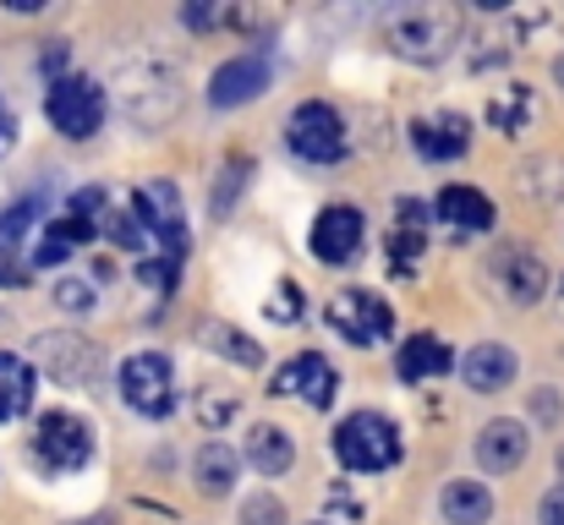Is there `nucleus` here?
<instances>
[{
	"instance_id": "f257e3e1",
	"label": "nucleus",
	"mask_w": 564,
	"mask_h": 525,
	"mask_svg": "<svg viewBox=\"0 0 564 525\" xmlns=\"http://www.w3.org/2000/svg\"><path fill=\"white\" fill-rule=\"evenodd\" d=\"M383 39L405 61H422V66L444 61L455 50V39H460V11L449 0H411V6L383 17Z\"/></svg>"
},
{
	"instance_id": "f03ea898",
	"label": "nucleus",
	"mask_w": 564,
	"mask_h": 525,
	"mask_svg": "<svg viewBox=\"0 0 564 525\" xmlns=\"http://www.w3.org/2000/svg\"><path fill=\"white\" fill-rule=\"evenodd\" d=\"M335 455H340L346 471H362V477L389 471L400 460V427L378 411H357L335 427Z\"/></svg>"
},
{
	"instance_id": "7ed1b4c3",
	"label": "nucleus",
	"mask_w": 564,
	"mask_h": 525,
	"mask_svg": "<svg viewBox=\"0 0 564 525\" xmlns=\"http://www.w3.org/2000/svg\"><path fill=\"white\" fill-rule=\"evenodd\" d=\"M121 400L138 411V416H171L176 411V367L171 356L160 350H138L121 361Z\"/></svg>"
},
{
	"instance_id": "20e7f679",
	"label": "nucleus",
	"mask_w": 564,
	"mask_h": 525,
	"mask_svg": "<svg viewBox=\"0 0 564 525\" xmlns=\"http://www.w3.org/2000/svg\"><path fill=\"white\" fill-rule=\"evenodd\" d=\"M44 116L61 138L83 143L105 127V88L88 83V77H55L50 83V99H44Z\"/></svg>"
},
{
	"instance_id": "39448f33",
	"label": "nucleus",
	"mask_w": 564,
	"mask_h": 525,
	"mask_svg": "<svg viewBox=\"0 0 564 525\" xmlns=\"http://www.w3.org/2000/svg\"><path fill=\"white\" fill-rule=\"evenodd\" d=\"M285 143H291V154L307 160V165H335V160H346V121H340L329 105L307 99V105L291 110Z\"/></svg>"
},
{
	"instance_id": "423d86ee",
	"label": "nucleus",
	"mask_w": 564,
	"mask_h": 525,
	"mask_svg": "<svg viewBox=\"0 0 564 525\" xmlns=\"http://www.w3.org/2000/svg\"><path fill=\"white\" fill-rule=\"evenodd\" d=\"M33 455L50 471H83L94 460V427L83 416H72V411H50L39 422V433H33Z\"/></svg>"
},
{
	"instance_id": "0eeeda50",
	"label": "nucleus",
	"mask_w": 564,
	"mask_h": 525,
	"mask_svg": "<svg viewBox=\"0 0 564 525\" xmlns=\"http://www.w3.org/2000/svg\"><path fill=\"white\" fill-rule=\"evenodd\" d=\"M329 318H335V329H340L351 346H378V340H389V329H394V313L383 307V296H373V291H346V296H335Z\"/></svg>"
},
{
	"instance_id": "6e6552de",
	"label": "nucleus",
	"mask_w": 564,
	"mask_h": 525,
	"mask_svg": "<svg viewBox=\"0 0 564 525\" xmlns=\"http://www.w3.org/2000/svg\"><path fill=\"white\" fill-rule=\"evenodd\" d=\"M269 389H274V394H291V400H307L313 411H324V405L335 400V367H329L318 350H302V356H291V361L269 378Z\"/></svg>"
},
{
	"instance_id": "1a4fd4ad",
	"label": "nucleus",
	"mask_w": 564,
	"mask_h": 525,
	"mask_svg": "<svg viewBox=\"0 0 564 525\" xmlns=\"http://www.w3.org/2000/svg\"><path fill=\"white\" fill-rule=\"evenodd\" d=\"M357 247H362V208L329 203V208L313 219V258H318V263H351Z\"/></svg>"
},
{
	"instance_id": "9d476101",
	"label": "nucleus",
	"mask_w": 564,
	"mask_h": 525,
	"mask_svg": "<svg viewBox=\"0 0 564 525\" xmlns=\"http://www.w3.org/2000/svg\"><path fill=\"white\" fill-rule=\"evenodd\" d=\"M269 88V61L263 55H236L214 72L208 83V105L214 110H236V105H252L258 94Z\"/></svg>"
},
{
	"instance_id": "9b49d317",
	"label": "nucleus",
	"mask_w": 564,
	"mask_h": 525,
	"mask_svg": "<svg viewBox=\"0 0 564 525\" xmlns=\"http://www.w3.org/2000/svg\"><path fill=\"white\" fill-rule=\"evenodd\" d=\"M33 350H39V361H44V372L55 383H88L99 372V350L83 335H39Z\"/></svg>"
},
{
	"instance_id": "f8f14e48",
	"label": "nucleus",
	"mask_w": 564,
	"mask_h": 525,
	"mask_svg": "<svg viewBox=\"0 0 564 525\" xmlns=\"http://www.w3.org/2000/svg\"><path fill=\"white\" fill-rule=\"evenodd\" d=\"M527 427L521 422H488L482 433H477V466L482 471H494V477H505V471H516L521 460H527Z\"/></svg>"
},
{
	"instance_id": "ddd939ff",
	"label": "nucleus",
	"mask_w": 564,
	"mask_h": 525,
	"mask_svg": "<svg viewBox=\"0 0 564 525\" xmlns=\"http://www.w3.org/2000/svg\"><path fill=\"white\" fill-rule=\"evenodd\" d=\"M460 378H466V389H477V394H499V389H510V378H516V350L510 346H471L466 350V361H460Z\"/></svg>"
},
{
	"instance_id": "4468645a",
	"label": "nucleus",
	"mask_w": 564,
	"mask_h": 525,
	"mask_svg": "<svg viewBox=\"0 0 564 525\" xmlns=\"http://www.w3.org/2000/svg\"><path fill=\"white\" fill-rule=\"evenodd\" d=\"M236 477H241V455L230 449V444H203L197 449V460H192V482H197V493L203 499H225L230 488H236Z\"/></svg>"
},
{
	"instance_id": "2eb2a0df",
	"label": "nucleus",
	"mask_w": 564,
	"mask_h": 525,
	"mask_svg": "<svg viewBox=\"0 0 564 525\" xmlns=\"http://www.w3.org/2000/svg\"><path fill=\"white\" fill-rule=\"evenodd\" d=\"M411 143H416L422 160H460L466 143H471V132H466L460 116H444V121H416L411 127Z\"/></svg>"
},
{
	"instance_id": "dca6fc26",
	"label": "nucleus",
	"mask_w": 564,
	"mask_h": 525,
	"mask_svg": "<svg viewBox=\"0 0 564 525\" xmlns=\"http://www.w3.org/2000/svg\"><path fill=\"white\" fill-rule=\"evenodd\" d=\"M291 460H296V449H291V433L285 427H252L247 433V466L258 471V477H285L291 471Z\"/></svg>"
},
{
	"instance_id": "f3484780",
	"label": "nucleus",
	"mask_w": 564,
	"mask_h": 525,
	"mask_svg": "<svg viewBox=\"0 0 564 525\" xmlns=\"http://www.w3.org/2000/svg\"><path fill=\"white\" fill-rule=\"evenodd\" d=\"M433 214L449 219V225H460V230H488L494 225V203L477 186H444L438 203H433Z\"/></svg>"
},
{
	"instance_id": "a211bd4d",
	"label": "nucleus",
	"mask_w": 564,
	"mask_h": 525,
	"mask_svg": "<svg viewBox=\"0 0 564 525\" xmlns=\"http://www.w3.org/2000/svg\"><path fill=\"white\" fill-rule=\"evenodd\" d=\"M444 521L449 525H488L494 521V493L482 482H449L444 488Z\"/></svg>"
},
{
	"instance_id": "6ab92c4d",
	"label": "nucleus",
	"mask_w": 564,
	"mask_h": 525,
	"mask_svg": "<svg viewBox=\"0 0 564 525\" xmlns=\"http://www.w3.org/2000/svg\"><path fill=\"white\" fill-rule=\"evenodd\" d=\"M394 367H400V378H405V383L438 378V372H449V346H438L433 335H416V340H405V346H400Z\"/></svg>"
},
{
	"instance_id": "aec40b11",
	"label": "nucleus",
	"mask_w": 564,
	"mask_h": 525,
	"mask_svg": "<svg viewBox=\"0 0 564 525\" xmlns=\"http://www.w3.org/2000/svg\"><path fill=\"white\" fill-rule=\"evenodd\" d=\"M499 280L510 285V296H516L521 307L543 302V291H549V269H543V258H532V252L505 258V263H499Z\"/></svg>"
},
{
	"instance_id": "412c9836",
	"label": "nucleus",
	"mask_w": 564,
	"mask_h": 525,
	"mask_svg": "<svg viewBox=\"0 0 564 525\" xmlns=\"http://www.w3.org/2000/svg\"><path fill=\"white\" fill-rule=\"evenodd\" d=\"M28 405H33V372H28L22 356H6L0 350V422L28 416Z\"/></svg>"
},
{
	"instance_id": "4be33fe9",
	"label": "nucleus",
	"mask_w": 564,
	"mask_h": 525,
	"mask_svg": "<svg viewBox=\"0 0 564 525\" xmlns=\"http://www.w3.org/2000/svg\"><path fill=\"white\" fill-rule=\"evenodd\" d=\"M83 241H94V225L77 219V214H61V219H50V230L39 236V263H66V252L83 247Z\"/></svg>"
},
{
	"instance_id": "5701e85b",
	"label": "nucleus",
	"mask_w": 564,
	"mask_h": 525,
	"mask_svg": "<svg viewBox=\"0 0 564 525\" xmlns=\"http://www.w3.org/2000/svg\"><path fill=\"white\" fill-rule=\"evenodd\" d=\"M203 340H208V346H219V356H230L236 367H258V361H263L258 340H252V335H241V329H219V324H208V329H203Z\"/></svg>"
},
{
	"instance_id": "b1692460",
	"label": "nucleus",
	"mask_w": 564,
	"mask_h": 525,
	"mask_svg": "<svg viewBox=\"0 0 564 525\" xmlns=\"http://www.w3.org/2000/svg\"><path fill=\"white\" fill-rule=\"evenodd\" d=\"M241 525H291V515H285V504L274 493H252L241 504Z\"/></svg>"
},
{
	"instance_id": "393cba45",
	"label": "nucleus",
	"mask_w": 564,
	"mask_h": 525,
	"mask_svg": "<svg viewBox=\"0 0 564 525\" xmlns=\"http://www.w3.org/2000/svg\"><path fill=\"white\" fill-rule=\"evenodd\" d=\"M138 280H143V285H154V291L165 296V291L182 280V263H171V258H143V263H138Z\"/></svg>"
},
{
	"instance_id": "a878e982",
	"label": "nucleus",
	"mask_w": 564,
	"mask_h": 525,
	"mask_svg": "<svg viewBox=\"0 0 564 525\" xmlns=\"http://www.w3.org/2000/svg\"><path fill=\"white\" fill-rule=\"evenodd\" d=\"M94 285L88 280H61L55 285V307H66V313H94Z\"/></svg>"
},
{
	"instance_id": "bb28decb",
	"label": "nucleus",
	"mask_w": 564,
	"mask_h": 525,
	"mask_svg": "<svg viewBox=\"0 0 564 525\" xmlns=\"http://www.w3.org/2000/svg\"><path fill=\"white\" fill-rule=\"evenodd\" d=\"M28 225H33V208H28V203H17V208H6V214H0V247H11V241H22V236H28Z\"/></svg>"
},
{
	"instance_id": "cd10ccee",
	"label": "nucleus",
	"mask_w": 564,
	"mask_h": 525,
	"mask_svg": "<svg viewBox=\"0 0 564 525\" xmlns=\"http://www.w3.org/2000/svg\"><path fill=\"white\" fill-rule=\"evenodd\" d=\"M241 181H247V160H236V165L225 171V181L214 186V214H225V208L236 203V192H241Z\"/></svg>"
},
{
	"instance_id": "c85d7f7f",
	"label": "nucleus",
	"mask_w": 564,
	"mask_h": 525,
	"mask_svg": "<svg viewBox=\"0 0 564 525\" xmlns=\"http://www.w3.org/2000/svg\"><path fill=\"white\" fill-rule=\"evenodd\" d=\"M72 214L88 219V225H99V214H105V192H99V186H83V192L72 197Z\"/></svg>"
},
{
	"instance_id": "c756f323",
	"label": "nucleus",
	"mask_w": 564,
	"mask_h": 525,
	"mask_svg": "<svg viewBox=\"0 0 564 525\" xmlns=\"http://www.w3.org/2000/svg\"><path fill=\"white\" fill-rule=\"evenodd\" d=\"M416 252H422V230H394V236H389V258H394V269L411 263Z\"/></svg>"
},
{
	"instance_id": "7c9ffc66",
	"label": "nucleus",
	"mask_w": 564,
	"mask_h": 525,
	"mask_svg": "<svg viewBox=\"0 0 564 525\" xmlns=\"http://www.w3.org/2000/svg\"><path fill=\"white\" fill-rule=\"evenodd\" d=\"M394 219H400L394 230H422V225H427V203H416V197H405V203L394 208Z\"/></svg>"
},
{
	"instance_id": "2f4dec72",
	"label": "nucleus",
	"mask_w": 564,
	"mask_h": 525,
	"mask_svg": "<svg viewBox=\"0 0 564 525\" xmlns=\"http://www.w3.org/2000/svg\"><path fill=\"white\" fill-rule=\"evenodd\" d=\"M0 285H11V291H17V285H28V269L11 258V247H0Z\"/></svg>"
},
{
	"instance_id": "473e14b6",
	"label": "nucleus",
	"mask_w": 564,
	"mask_h": 525,
	"mask_svg": "<svg viewBox=\"0 0 564 525\" xmlns=\"http://www.w3.org/2000/svg\"><path fill=\"white\" fill-rule=\"evenodd\" d=\"M538 521H543V525H564V488L543 493V504H538Z\"/></svg>"
},
{
	"instance_id": "72a5a7b5",
	"label": "nucleus",
	"mask_w": 564,
	"mask_h": 525,
	"mask_svg": "<svg viewBox=\"0 0 564 525\" xmlns=\"http://www.w3.org/2000/svg\"><path fill=\"white\" fill-rule=\"evenodd\" d=\"M532 411H538V422H560V394H554V389H538V394H532Z\"/></svg>"
},
{
	"instance_id": "f704fd0d",
	"label": "nucleus",
	"mask_w": 564,
	"mask_h": 525,
	"mask_svg": "<svg viewBox=\"0 0 564 525\" xmlns=\"http://www.w3.org/2000/svg\"><path fill=\"white\" fill-rule=\"evenodd\" d=\"M219 17H225V6H187V11H182L187 28H214Z\"/></svg>"
},
{
	"instance_id": "c9c22d12",
	"label": "nucleus",
	"mask_w": 564,
	"mask_h": 525,
	"mask_svg": "<svg viewBox=\"0 0 564 525\" xmlns=\"http://www.w3.org/2000/svg\"><path fill=\"white\" fill-rule=\"evenodd\" d=\"M11 138H17V121H11V110L0 105V154L11 149Z\"/></svg>"
},
{
	"instance_id": "e433bc0d",
	"label": "nucleus",
	"mask_w": 564,
	"mask_h": 525,
	"mask_svg": "<svg viewBox=\"0 0 564 525\" xmlns=\"http://www.w3.org/2000/svg\"><path fill=\"white\" fill-rule=\"evenodd\" d=\"M554 77H560V88H564V55H560V61H554Z\"/></svg>"
},
{
	"instance_id": "4c0bfd02",
	"label": "nucleus",
	"mask_w": 564,
	"mask_h": 525,
	"mask_svg": "<svg viewBox=\"0 0 564 525\" xmlns=\"http://www.w3.org/2000/svg\"><path fill=\"white\" fill-rule=\"evenodd\" d=\"M560 477H564V449H560Z\"/></svg>"
},
{
	"instance_id": "58836bf2",
	"label": "nucleus",
	"mask_w": 564,
	"mask_h": 525,
	"mask_svg": "<svg viewBox=\"0 0 564 525\" xmlns=\"http://www.w3.org/2000/svg\"><path fill=\"white\" fill-rule=\"evenodd\" d=\"M313 525H324V521H313Z\"/></svg>"
}]
</instances>
